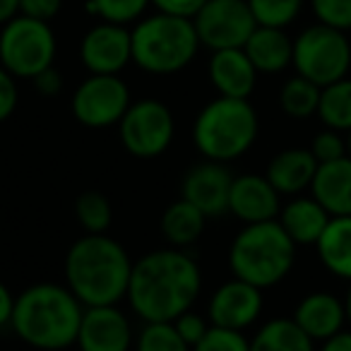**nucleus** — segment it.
<instances>
[{"label":"nucleus","instance_id":"obj_1","mask_svg":"<svg viewBox=\"0 0 351 351\" xmlns=\"http://www.w3.org/2000/svg\"><path fill=\"white\" fill-rule=\"evenodd\" d=\"M202 291L200 265L181 248H161L132 265L128 303L142 322H173Z\"/></svg>","mask_w":351,"mask_h":351},{"label":"nucleus","instance_id":"obj_2","mask_svg":"<svg viewBox=\"0 0 351 351\" xmlns=\"http://www.w3.org/2000/svg\"><path fill=\"white\" fill-rule=\"evenodd\" d=\"M132 260L116 239L106 234H84L65 255V287L84 308L118 306L128 296Z\"/></svg>","mask_w":351,"mask_h":351},{"label":"nucleus","instance_id":"obj_3","mask_svg":"<svg viewBox=\"0 0 351 351\" xmlns=\"http://www.w3.org/2000/svg\"><path fill=\"white\" fill-rule=\"evenodd\" d=\"M84 306L63 284L41 282L15 298L10 327L25 344L39 351H63L77 344Z\"/></svg>","mask_w":351,"mask_h":351},{"label":"nucleus","instance_id":"obj_4","mask_svg":"<svg viewBox=\"0 0 351 351\" xmlns=\"http://www.w3.org/2000/svg\"><path fill=\"white\" fill-rule=\"evenodd\" d=\"M296 248L277 219L243 224L229 248L231 274L258 289H272L293 269Z\"/></svg>","mask_w":351,"mask_h":351},{"label":"nucleus","instance_id":"obj_5","mask_svg":"<svg viewBox=\"0 0 351 351\" xmlns=\"http://www.w3.org/2000/svg\"><path fill=\"white\" fill-rule=\"evenodd\" d=\"M260 118L250 99L217 97L200 108L193 123L195 149L210 161L241 159L255 145Z\"/></svg>","mask_w":351,"mask_h":351},{"label":"nucleus","instance_id":"obj_6","mask_svg":"<svg viewBox=\"0 0 351 351\" xmlns=\"http://www.w3.org/2000/svg\"><path fill=\"white\" fill-rule=\"evenodd\" d=\"M132 63L149 75H173L186 70L200 51L193 20L154 12L137 20L130 29Z\"/></svg>","mask_w":351,"mask_h":351},{"label":"nucleus","instance_id":"obj_7","mask_svg":"<svg viewBox=\"0 0 351 351\" xmlns=\"http://www.w3.org/2000/svg\"><path fill=\"white\" fill-rule=\"evenodd\" d=\"M58 41L51 22L17 15L0 27V65L17 80H34L56 63Z\"/></svg>","mask_w":351,"mask_h":351},{"label":"nucleus","instance_id":"obj_8","mask_svg":"<svg viewBox=\"0 0 351 351\" xmlns=\"http://www.w3.org/2000/svg\"><path fill=\"white\" fill-rule=\"evenodd\" d=\"M293 70L317 87L346 77L351 70V39L346 32L327 25L306 27L293 39Z\"/></svg>","mask_w":351,"mask_h":351},{"label":"nucleus","instance_id":"obj_9","mask_svg":"<svg viewBox=\"0 0 351 351\" xmlns=\"http://www.w3.org/2000/svg\"><path fill=\"white\" fill-rule=\"evenodd\" d=\"M118 135L128 154L137 159H154L171 147L176 135V118L159 99H140L128 106L118 123Z\"/></svg>","mask_w":351,"mask_h":351},{"label":"nucleus","instance_id":"obj_10","mask_svg":"<svg viewBox=\"0 0 351 351\" xmlns=\"http://www.w3.org/2000/svg\"><path fill=\"white\" fill-rule=\"evenodd\" d=\"M130 89L118 75H89L73 94V116L92 130H106L121 123L130 106Z\"/></svg>","mask_w":351,"mask_h":351},{"label":"nucleus","instance_id":"obj_11","mask_svg":"<svg viewBox=\"0 0 351 351\" xmlns=\"http://www.w3.org/2000/svg\"><path fill=\"white\" fill-rule=\"evenodd\" d=\"M193 25L200 46L221 51L243 49L258 22L250 12L248 0H207L200 12L193 17Z\"/></svg>","mask_w":351,"mask_h":351},{"label":"nucleus","instance_id":"obj_12","mask_svg":"<svg viewBox=\"0 0 351 351\" xmlns=\"http://www.w3.org/2000/svg\"><path fill=\"white\" fill-rule=\"evenodd\" d=\"M80 58L89 75H121L132 63V36L125 25L99 22L80 41Z\"/></svg>","mask_w":351,"mask_h":351},{"label":"nucleus","instance_id":"obj_13","mask_svg":"<svg viewBox=\"0 0 351 351\" xmlns=\"http://www.w3.org/2000/svg\"><path fill=\"white\" fill-rule=\"evenodd\" d=\"M265 308L263 289L234 277L215 289L207 306V315L215 327L245 332L260 320Z\"/></svg>","mask_w":351,"mask_h":351},{"label":"nucleus","instance_id":"obj_14","mask_svg":"<svg viewBox=\"0 0 351 351\" xmlns=\"http://www.w3.org/2000/svg\"><path fill=\"white\" fill-rule=\"evenodd\" d=\"M231 183H234V176L226 169V164L205 159L186 171L181 197L195 205L207 219H217L229 212Z\"/></svg>","mask_w":351,"mask_h":351},{"label":"nucleus","instance_id":"obj_15","mask_svg":"<svg viewBox=\"0 0 351 351\" xmlns=\"http://www.w3.org/2000/svg\"><path fill=\"white\" fill-rule=\"evenodd\" d=\"M135 346L132 325L118 306L84 308L77 332L80 351H130Z\"/></svg>","mask_w":351,"mask_h":351},{"label":"nucleus","instance_id":"obj_16","mask_svg":"<svg viewBox=\"0 0 351 351\" xmlns=\"http://www.w3.org/2000/svg\"><path fill=\"white\" fill-rule=\"evenodd\" d=\"M229 212L243 224L272 221L282 212V195L265 173L234 176L229 193Z\"/></svg>","mask_w":351,"mask_h":351},{"label":"nucleus","instance_id":"obj_17","mask_svg":"<svg viewBox=\"0 0 351 351\" xmlns=\"http://www.w3.org/2000/svg\"><path fill=\"white\" fill-rule=\"evenodd\" d=\"M212 87L219 97L231 99H250L258 84V70L250 63L243 49H221L212 51L210 65H207Z\"/></svg>","mask_w":351,"mask_h":351},{"label":"nucleus","instance_id":"obj_18","mask_svg":"<svg viewBox=\"0 0 351 351\" xmlns=\"http://www.w3.org/2000/svg\"><path fill=\"white\" fill-rule=\"evenodd\" d=\"M293 322L311 337L313 341H325L344 330L346 311L344 301L332 291H311L293 308Z\"/></svg>","mask_w":351,"mask_h":351},{"label":"nucleus","instance_id":"obj_19","mask_svg":"<svg viewBox=\"0 0 351 351\" xmlns=\"http://www.w3.org/2000/svg\"><path fill=\"white\" fill-rule=\"evenodd\" d=\"M317 166L320 164L315 161L311 149L289 147V149H282L269 159L265 176H267V181L272 183L279 195L296 197L311 191Z\"/></svg>","mask_w":351,"mask_h":351},{"label":"nucleus","instance_id":"obj_20","mask_svg":"<svg viewBox=\"0 0 351 351\" xmlns=\"http://www.w3.org/2000/svg\"><path fill=\"white\" fill-rule=\"evenodd\" d=\"M330 212L313 195H296L282 205L277 221L296 245H315L330 224Z\"/></svg>","mask_w":351,"mask_h":351},{"label":"nucleus","instance_id":"obj_21","mask_svg":"<svg viewBox=\"0 0 351 351\" xmlns=\"http://www.w3.org/2000/svg\"><path fill=\"white\" fill-rule=\"evenodd\" d=\"M311 195L330 217H351V156L317 166Z\"/></svg>","mask_w":351,"mask_h":351},{"label":"nucleus","instance_id":"obj_22","mask_svg":"<svg viewBox=\"0 0 351 351\" xmlns=\"http://www.w3.org/2000/svg\"><path fill=\"white\" fill-rule=\"evenodd\" d=\"M243 51L260 75L284 73L293 63V39L277 27H255Z\"/></svg>","mask_w":351,"mask_h":351},{"label":"nucleus","instance_id":"obj_23","mask_svg":"<svg viewBox=\"0 0 351 351\" xmlns=\"http://www.w3.org/2000/svg\"><path fill=\"white\" fill-rule=\"evenodd\" d=\"M315 250L327 272L351 282V217H332Z\"/></svg>","mask_w":351,"mask_h":351},{"label":"nucleus","instance_id":"obj_24","mask_svg":"<svg viewBox=\"0 0 351 351\" xmlns=\"http://www.w3.org/2000/svg\"><path fill=\"white\" fill-rule=\"evenodd\" d=\"M207 217L188 200H176L161 215V236L171 248H191L205 234Z\"/></svg>","mask_w":351,"mask_h":351},{"label":"nucleus","instance_id":"obj_25","mask_svg":"<svg viewBox=\"0 0 351 351\" xmlns=\"http://www.w3.org/2000/svg\"><path fill=\"white\" fill-rule=\"evenodd\" d=\"M250 351H315V341L293 317H272L250 337Z\"/></svg>","mask_w":351,"mask_h":351},{"label":"nucleus","instance_id":"obj_26","mask_svg":"<svg viewBox=\"0 0 351 351\" xmlns=\"http://www.w3.org/2000/svg\"><path fill=\"white\" fill-rule=\"evenodd\" d=\"M317 118L330 130L344 132V135L351 132V77H341L320 89Z\"/></svg>","mask_w":351,"mask_h":351},{"label":"nucleus","instance_id":"obj_27","mask_svg":"<svg viewBox=\"0 0 351 351\" xmlns=\"http://www.w3.org/2000/svg\"><path fill=\"white\" fill-rule=\"evenodd\" d=\"M320 89L315 82L293 75L279 89V108L293 121H306L311 116H317L320 106Z\"/></svg>","mask_w":351,"mask_h":351},{"label":"nucleus","instance_id":"obj_28","mask_svg":"<svg viewBox=\"0 0 351 351\" xmlns=\"http://www.w3.org/2000/svg\"><path fill=\"white\" fill-rule=\"evenodd\" d=\"M75 217L84 234H106L113 221V207L99 191H87L75 200Z\"/></svg>","mask_w":351,"mask_h":351},{"label":"nucleus","instance_id":"obj_29","mask_svg":"<svg viewBox=\"0 0 351 351\" xmlns=\"http://www.w3.org/2000/svg\"><path fill=\"white\" fill-rule=\"evenodd\" d=\"M248 8L253 12L255 22H258V27L287 29L301 15L303 0H248Z\"/></svg>","mask_w":351,"mask_h":351},{"label":"nucleus","instance_id":"obj_30","mask_svg":"<svg viewBox=\"0 0 351 351\" xmlns=\"http://www.w3.org/2000/svg\"><path fill=\"white\" fill-rule=\"evenodd\" d=\"M152 0H87L89 15H97L101 22L113 25H135L142 20Z\"/></svg>","mask_w":351,"mask_h":351},{"label":"nucleus","instance_id":"obj_31","mask_svg":"<svg viewBox=\"0 0 351 351\" xmlns=\"http://www.w3.org/2000/svg\"><path fill=\"white\" fill-rule=\"evenodd\" d=\"M135 351H193L173 322H145L135 337Z\"/></svg>","mask_w":351,"mask_h":351},{"label":"nucleus","instance_id":"obj_32","mask_svg":"<svg viewBox=\"0 0 351 351\" xmlns=\"http://www.w3.org/2000/svg\"><path fill=\"white\" fill-rule=\"evenodd\" d=\"M193 351H250V339L243 332L212 325L210 332L193 346Z\"/></svg>","mask_w":351,"mask_h":351},{"label":"nucleus","instance_id":"obj_33","mask_svg":"<svg viewBox=\"0 0 351 351\" xmlns=\"http://www.w3.org/2000/svg\"><path fill=\"white\" fill-rule=\"evenodd\" d=\"M311 10L320 25L351 32V0H311Z\"/></svg>","mask_w":351,"mask_h":351},{"label":"nucleus","instance_id":"obj_34","mask_svg":"<svg viewBox=\"0 0 351 351\" xmlns=\"http://www.w3.org/2000/svg\"><path fill=\"white\" fill-rule=\"evenodd\" d=\"M308 149L313 152L317 164H327V161H337V159H341V156H349L344 132L330 130V128L317 132V135L311 140V147H308Z\"/></svg>","mask_w":351,"mask_h":351},{"label":"nucleus","instance_id":"obj_35","mask_svg":"<svg viewBox=\"0 0 351 351\" xmlns=\"http://www.w3.org/2000/svg\"><path fill=\"white\" fill-rule=\"evenodd\" d=\"M173 327L178 330V335L186 339V344L191 346H195L197 341L202 339V337L210 332V327H212V322H210V317H205V315H200V313H195L191 308V311H186L183 315H178L173 320Z\"/></svg>","mask_w":351,"mask_h":351},{"label":"nucleus","instance_id":"obj_36","mask_svg":"<svg viewBox=\"0 0 351 351\" xmlns=\"http://www.w3.org/2000/svg\"><path fill=\"white\" fill-rule=\"evenodd\" d=\"M17 101H20V92H17V77L8 73L0 65V123H5L8 118L15 113Z\"/></svg>","mask_w":351,"mask_h":351},{"label":"nucleus","instance_id":"obj_37","mask_svg":"<svg viewBox=\"0 0 351 351\" xmlns=\"http://www.w3.org/2000/svg\"><path fill=\"white\" fill-rule=\"evenodd\" d=\"M63 8V0H20V15L51 22Z\"/></svg>","mask_w":351,"mask_h":351},{"label":"nucleus","instance_id":"obj_38","mask_svg":"<svg viewBox=\"0 0 351 351\" xmlns=\"http://www.w3.org/2000/svg\"><path fill=\"white\" fill-rule=\"evenodd\" d=\"M205 3L207 0H152V5L156 8V12H166V15H176V17H188V20H193Z\"/></svg>","mask_w":351,"mask_h":351},{"label":"nucleus","instance_id":"obj_39","mask_svg":"<svg viewBox=\"0 0 351 351\" xmlns=\"http://www.w3.org/2000/svg\"><path fill=\"white\" fill-rule=\"evenodd\" d=\"M32 82H34V89L39 94H44V97H56V94L63 89V75L51 65V68H46L44 73L36 75Z\"/></svg>","mask_w":351,"mask_h":351},{"label":"nucleus","instance_id":"obj_40","mask_svg":"<svg viewBox=\"0 0 351 351\" xmlns=\"http://www.w3.org/2000/svg\"><path fill=\"white\" fill-rule=\"evenodd\" d=\"M15 293L0 282V330L12 322V311H15Z\"/></svg>","mask_w":351,"mask_h":351},{"label":"nucleus","instance_id":"obj_41","mask_svg":"<svg viewBox=\"0 0 351 351\" xmlns=\"http://www.w3.org/2000/svg\"><path fill=\"white\" fill-rule=\"evenodd\" d=\"M317 351H351V327L332 335L330 339L320 341V349Z\"/></svg>","mask_w":351,"mask_h":351},{"label":"nucleus","instance_id":"obj_42","mask_svg":"<svg viewBox=\"0 0 351 351\" xmlns=\"http://www.w3.org/2000/svg\"><path fill=\"white\" fill-rule=\"evenodd\" d=\"M20 15V0H0V27Z\"/></svg>","mask_w":351,"mask_h":351},{"label":"nucleus","instance_id":"obj_43","mask_svg":"<svg viewBox=\"0 0 351 351\" xmlns=\"http://www.w3.org/2000/svg\"><path fill=\"white\" fill-rule=\"evenodd\" d=\"M344 311H346V325L351 327V282H349V289H346V296H344Z\"/></svg>","mask_w":351,"mask_h":351},{"label":"nucleus","instance_id":"obj_44","mask_svg":"<svg viewBox=\"0 0 351 351\" xmlns=\"http://www.w3.org/2000/svg\"><path fill=\"white\" fill-rule=\"evenodd\" d=\"M346 149H349V156H351V132H346Z\"/></svg>","mask_w":351,"mask_h":351}]
</instances>
